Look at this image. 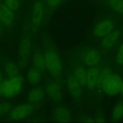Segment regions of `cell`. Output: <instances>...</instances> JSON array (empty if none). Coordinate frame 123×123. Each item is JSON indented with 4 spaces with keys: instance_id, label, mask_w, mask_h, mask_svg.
Segmentation results:
<instances>
[{
    "instance_id": "8992f818",
    "label": "cell",
    "mask_w": 123,
    "mask_h": 123,
    "mask_svg": "<svg viewBox=\"0 0 123 123\" xmlns=\"http://www.w3.org/2000/svg\"><path fill=\"white\" fill-rule=\"evenodd\" d=\"M38 106L39 104L29 103L21 104L11 109L9 112V118L12 121L24 120L31 115Z\"/></svg>"
},
{
    "instance_id": "4fadbf2b",
    "label": "cell",
    "mask_w": 123,
    "mask_h": 123,
    "mask_svg": "<svg viewBox=\"0 0 123 123\" xmlns=\"http://www.w3.org/2000/svg\"><path fill=\"white\" fill-rule=\"evenodd\" d=\"M72 73L74 74L83 88L86 86L87 69L85 66L76 59H74L71 62Z\"/></svg>"
},
{
    "instance_id": "d4e9b609",
    "label": "cell",
    "mask_w": 123,
    "mask_h": 123,
    "mask_svg": "<svg viewBox=\"0 0 123 123\" xmlns=\"http://www.w3.org/2000/svg\"><path fill=\"white\" fill-rule=\"evenodd\" d=\"M3 78V73L0 69V97L2 96V85Z\"/></svg>"
},
{
    "instance_id": "7a4b0ae2",
    "label": "cell",
    "mask_w": 123,
    "mask_h": 123,
    "mask_svg": "<svg viewBox=\"0 0 123 123\" xmlns=\"http://www.w3.org/2000/svg\"><path fill=\"white\" fill-rule=\"evenodd\" d=\"M43 52L47 71L54 81L62 86L63 81V64L57 49L49 39L44 40Z\"/></svg>"
},
{
    "instance_id": "83f0119b",
    "label": "cell",
    "mask_w": 123,
    "mask_h": 123,
    "mask_svg": "<svg viewBox=\"0 0 123 123\" xmlns=\"http://www.w3.org/2000/svg\"><path fill=\"white\" fill-rule=\"evenodd\" d=\"M2 25H1V24L0 22V34H1V32H2Z\"/></svg>"
},
{
    "instance_id": "2e32d148",
    "label": "cell",
    "mask_w": 123,
    "mask_h": 123,
    "mask_svg": "<svg viewBox=\"0 0 123 123\" xmlns=\"http://www.w3.org/2000/svg\"><path fill=\"white\" fill-rule=\"evenodd\" d=\"M45 92L43 88L37 87L32 89L29 92L27 100L29 103L39 104L44 99Z\"/></svg>"
},
{
    "instance_id": "3957f363",
    "label": "cell",
    "mask_w": 123,
    "mask_h": 123,
    "mask_svg": "<svg viewBox=\"0 0 123 123\" xmlns=\"http://www.w3.org/2000/svg\"><path fill=\"white\" fill-rule=\"evenodd\" d=\"M123 85V79L119 74L104 67L99 77L97 88L109 96H115L120 94Z\"/></svg>"
},
{
    "instance_id": "484cf974",
    "label": "cell",
    "mask_w": 123,
    "mask_h": 123,
    "mask_svg": "<svg viewBox=\"0 0 123 123\" xmlns=\"http://www.w3.org/2000/svg\"><path fill=\"white\" fill-rule=\"evenodd\" d=\"M104 120L101 115H98L97 116L95 120V122H104Z\"/></svg>"
},
{
    "instance_id": "603a6c76",
    "label": "cell",
    "mask_w": 123,
    "mask_h": 123,
    "mask_svg": "<svg viewBox=\"0 0 123 123\" xmlns=\"http://www.w3.org/2000/svg\"><path fill=\"white\" fill-rule=\"evenodd\" d=\"M4 3L11 9L15 11L21 6L20 0H4Z\"/></svg>"
},
{
    "instance_id": "ffe728a7",
    "label": "cell",
    "mask_w": 123,
    "mask_h": 123,
    "mask_svg": "<svg viewBox=\"0 0 123 123\" xmlns=\"http://www.w3.org/2000/svg\"><path fill=\"white\" fill-rule=\"evenodd\" d=\"M123 117V101H120L116 105L113 110L112 120L114 122L120 120Z\"/></svg>"
},
{
    "instance_id": "5bb4252c",
    "label": "cell",
    "mask_w": 123,
    "mask_h": 123,
    "mask_svg": "<svg viewBox=\"0 0 123 123\" xmlns=\"http://www.w3.org/2000/svg\"><path fill=\"white\" fill-rule=\"evenodd\" d=\"M45 91L48 95L54 101L59 102L62 98L61 85L55 81L48 82Z\"/></svg>"
},
{
    "instance_id": "f1b7e54d",
    "label": "cell",
    "mask_w": 123,
    "mask_h": 123,
    "mask_svg": "<svg viewBox=\"0 0 123 123\" xmlns=\"http://www.w3.org/2000/svg\"><path fill=\"white\" fill-rule=\"evenodd\" d=\"M120 95H121L122 96H123V85L122 89H121V91Z\"/></svg>"
},
{
    "instance_id": "52a82bcc",
    "label": "cell",
    "mask_w": 123,
    "mask_h": 123,
    "mask_svg": "<svg viewBox=\"0 0 123 123\" xmlns=\"http://www.w3.org/2000/svg\"><path fill=\"white\" fill-rule=\"evenodd\" d=\"M116 25V21L114 19L105 18L95 25L93 29V34L98 38H103L113 32Z\"/></svg>"
},
{
    "instance_id": "cb8c5ba5",
    "label": "cell",
    "mask_w": 123,
    "mask_h": 123,
    "mask_svg": "<svg viewBox=\"0 0 123 123\" xmlns=\"http://www.w3.org/2000/svg\"><path fill=\"white\" fill-rule=\"evenodd\" d=\"M12 108L11 103L4 102L0 103V117L9 112Z\"/></svg>"
},
{
    "instance_id": "30bf717a",
    "label": "cell",
    "mask_w": 123,
    "mask_h": 123,
    "mask_svg": "<svg viewBox=\"0 0 123 123\" xmlns=\"http://www.w3.org/2000/svg\"><path fill=\"white\" fill-rule=\"evenodd\" d=\"M16 17L15 11L9 8L1 0L0 3V22L2 27L7 29L11 28Z\"/></svg>"
},
{
    "instance_id": "44dd1931",
    "label": "cell",
    "mask_w": 123,
    "mask_h": 123,
    "mask_svg": "<svg viewBox=\"0 0 123 123\" xmlns=\"http://www.w3.org/2000/svg\"><path fill=\"white\" fill-rule=\"evenodd\" d=\"M64 0H46V16L55 9Z\"/></svg>"
},
{
    "instance_id": "d6986e66",
    "label": "cell",
    "mask_w": 123,
    "mask_h": 123,
    "mask_svg": "<svg viewBox=\"0 0 123 123\" xmlns=\"http://www.w3.org/2000/svg\"><path fill=\"white\" fill-rule=\"evenodd\" d=\"M105 3L115 13L123 16V0H106Z\"/></svg>"
},
{
    "instance_id": "e0dca14e",
    "label": "cell",
    "mask_w": 123,
    "mask_h": 123,
    "mask_svg": "<svg viewBox=\"0 0 123 123\" xmlns=\"http://www.w3.org/2000/svg\"><path fill=\"white\" fill-rule=\"evenodd\" d=\"M54 119L59 122H69L71 121L70 111L66 108L59 107L54 111Z\"/></svg>"
},
{
    "instance_id": "7402d4cb",
    "label": "cell",
    "mask_w": 123,
    "mask_h": 123,
    "mask_svg": "<svg viewBox=\"0 0 123 123\" xmlns=\"http://www.w3.org/2000/svg\"><path fill=\"white\" fill-rule=\"evenodd\" d=\"M115 61L117 65L120 66H123V42L118 47Z\"/></svg>"
},
{
    "instance_id": "ba28073f",
    "label": "cell",
    "mask_w": 123,
    "mask_h": 123,
    "mask_svg": "<svg viewBox=\"0 0 123 123\" xmlns=\"http://www.w3.org/2000/svg\"><path fill=\"white\" fill-rule=\"evenodd\" d=\"M31 48V42L30 37L26 35L22 38L19 47L18 65L20 68H24L27 65Z\"/></svg>"
},
{
    "instance_id": "4316f807",
    "label": "cell",
    "mask_w": 123,
    "mask_h": 123,
    "mask_svg": "<svg viewBox=\"0 0 123 123\" xmlns=\"http://www.w3.org/2000/svg\"><path fill=\"white\" fill-rule=\"evenodd\" d=\"M82 122H86V123H90V122H94L95 121H94V120L92 119V118H90L89 117L85 118L83 119Z\"/></svg>"
},
{
    "instance_id": "5b68a950",
    "label": "cell",
    "mask_w": 123,
    "mask_h": 123,
    "mask_svg": "<svg viewBox=\"0 0 123 123\" xmlns=\"http://www.w3.org/2000/svg\"><path fill=\"white\" fill-rule=\"evenodd\" d=\"M46 0H36L32 11L31 29L37 32L46 17Z\"/></svg>"
},
{
    "instance_id": "9c48e42d",
    "label": "cell",
    "mask_w": 123,
    "mask_h": 123,
    "mask_svg": "<svg viewBox=\"0 0 123 123\" xmlns=\"http://www.w3.org/2000/svg\"><path fill=\"white\" fill-rule=\"evenodd\" d=\"M122 32L121 30L116 29L102 38L100 46V51L102 54H106L117 45Z\"/></svg>"
},
{
    "instance_id": "8fae6325",
    "label": "cell",
    "mask_w": 123,
    "mask_h": 123,
    "mask_svg": "<svg viewBox=\"0 0 123 123\" xmlns=\"http://www.w3.org/2000/svg\"><path fill=\"white\" fill-rule=\"evenodd\" d=\"M103 68V64L87 69L86 86L90 91L97 88L99 77Z\"/></svg>"
},
{
    "instance_id": "7c38bea8",
    "label": "cell",
    "mask_w": 123,
    "mask_h": 123,
    "mask_svg": "<svg viewBox=\"0 0 123 123\" xmlns=\"http://www.w3.org/2000/svg\"><path fill=\"white\" fill-rule=\"evenodd\" d=\"M67 84L69 93L74 99L79 100L82 94L83 88L73 73L68 74Z\"/></svg>"
},
{
    "instance_id": "ac0fdd59",
    "label": "cell",
    "mask_w": 123,
    "mask_h": 123,
    "mask_svg": "<svg viewBox=\"0 0 123 123\" xmlns=\"http://www.w3.org/2000/svg\"><path fill=\"white\" fill-rule=\"evenodd\" d=\"M41 72L32 66L28 71L27 79L29 83L32 85H37L41 79Z\"/></svg>"
},
{
    "instance_id": "6da1fadb",
    "label": "cell",
    "mask_w": 123,
    "mask_h": 123,
    "mask_svg": "<svg viewBox=\"0 0 123 123\" xmlns=\"http://www.w3.org/2000/svg\"><path fill=\"white\" fill-rule=\"evenodd\" d=\"M6 78H3L2 85V96L11 98L18 95L23 89L24 79L17 66L13 62L5 64Z\"/></svg>"
},
{
    "instance_id": "f546056e",
    "label": "cell",
    "mask_w": 123,
    "mask_h": 123,
    "mask_svg": "<svg viewBox=\"0 0 123 123\" xmlns=\"http://www.w3.org/2000/svg\"><path fill=\"white\" fill-rule=\"evenodd\" d=\"M1 0H0V3L1 1Z\"/></svg>"
},
{
    "instance_id": "9a60e30c",
    "label": "cell",
    "mask_w": 123,
    "mask_h": 123,
    "mask_svg": "<svg viewBox=\"0 0 123 123\" xmlns=\"http://www.w3.org/2000/svg\"><path fill=\"white\" fill-rule=\"evenodd\" d=\"M33 65L41 72L44 73L46 71L45 60L43 52L37 48L35 50L33 56Z\"/></svg>"
},
{
    "instance_id": "277c9868",
    "label": "cell",
    "mask_w": 123,
    "mask_h": 123,
    "mask_svg": "<svg viewBox=\"0 0 123 123\" xmlns=\"http://www.w3.org/2000/svg\"><path fill=\"white\" fill-rule=\"evenodd\" d=\"M74 56L75 59L88 68L102 64L101 53L94 48L88 47L82 48L77 51Z\"/></svg>"
}]
</instances>
